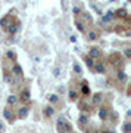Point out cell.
I'll use <instances>...</instances> for the list:
<instances>
[{"instance_id":"37","label":"cell","mask_w":131,"mask_h":133,"mask_svg":"<svg viewBox=\"0 0 131 133\" xmlns=\"http://www.w3.org/2000/svg\"><path fill=\"white\" fill-rule=\"evenodd\" d=\"M69 42L71 43H75V42H77V36H74V34H72V36H69Z\"/></svg>"},{"instance_id":"13","label":"cell","mask_w":131,"mask_h":133,"mask_svg":"<svg viewBox=\"0 0 131 133\" xmlns=\"http://www.w3.org/2000/svg\"><path fill=\"white\" fill-rule=\"evenodd\" d=\"M117 80L121 83V84H124V83H127V80H128V76H127L125 71H122L121 68L117 71Z\"/></svg>"},{"instance_id":"25","label":"cell","mask_w":131,"mask_h":133,"mask_svg":"<svg viewBox=\"0 0 131 133\" xmlns=\"http://www.w3.org/2000/svg\"><path fill=\"white\" fill-rule=\"evenodd\" d=\"M87 38H89L90 42H96V40L99 38V33L91 30V31H89V33H87Z\"/></svg>"},{"instance_id":"2","label":"cell","mask_w":131,"mask_h":133,"mask_svg":"<svg viewBox=\"0 0 131 133\" xmlns=\"http://www.w3.org/2000/svg\"><path fill=\"white\" fill-rule=\"evenodd\" d=\"M56 130L57 132H62V133H69V132H72V126H71L65 118H57Z\"/></svg>"},{"instance_id":"24","label":"cell","mask_w":131,"mask_h":133,"mask_svg":"<svg viewBox=\"0 0 131 133\" xmlns=\"http://www.w3.org/2000/svg\"><path fill=\"white\" fill-rule=\"evenodd\" d=\"M111 118V121L112 123H117L118 118H119V114H118L117 111H109V114H108V120Z\"/></svg>"},{"instance_id":"27","label":"cell","mask_w":131,"mask_h":133,"mask_svg":"<svg viewBox=\"0 0 131 133\" xmlns=\"http://www.w3.org/2000/svg\"><path fill=\"white\" fill-rule=\"evenodd\" d=\"M115 33H117V34H124V36H127V37L130 36V31L124 28V25H119V28L115 30Z\"/></svg>"},{"instance_id":"4","label":"cell","mask_w":131,"mask_h":133,"mask_svg":"<svg viewBox=\"0 0 131 133\" xmlns=\"http://www.w3.org/2000/svg\"><path fill=\"white\" fill-rule=\"evenodd\" d=\"M3 117H5V120H6L9 124H13V123H15L16 115L13 114V111H12V108H10L9 105H8L6 108H3Z\"/></svg>"},{"instance_id":"41","label":"cell","mask_w":131,"mask_h":133,"mask_svg":"<svg viewBox=\"0 0 131 133\" xmlns=\"http://www.w3.org/2000/svg\"><path fill=\"white\" fill-rule=\"evenodd\" d=\"M109 2H111V3H113V2H115V0H109Z\"/></svg>"},{"instance_id":"10","label":"cell","mask_w":131,"mask_h":133,"mask_svg":"<svg viewBox=\"0 0 131 133\" xmlns=\"http://www.w3.org/2000/svg\"><path fill=\"white\" fill-rule=\"evenodd\" d=\"M102 102H103V93L97 92V93H94V95L91 96V104L93 105L99 107V105H102Z\"/></svg>"},{"instance_id":"11","label":"cell","mask_w":131,"mask_h":133,"mask_svg":"<svg viewBox=\"0 0 131 133\" xmlns=\"http://www.w3.org/2000/svg\"><path fill=\"white\" fill-rule=\"evenodd\" d=\"M80 15H81V19H83V22H84V24H93V16L90 15V12L81 10Z\"/></svg>"},{"instance_id":"31","label":"cell","mask_w":131,"mask_h":133,"mask_svg":"<svg viewBox=\"0 0 131 133\" xmlns=\"http://www.w3.org/2000/svg\"><path fill=\"white\" fill-rule=\"evenodd\" d=\"M124 58L127 61L131 59V48H124Z\"/></svg>"},{"instance_id":"5","label":"cell","mask_w":131,"mask_h":133,"mask_svg":"<svg viewBox=\"0 0 131 133\" xmlns=\"http://www.w3.org/2000/svg\"><path fill=\"white\" fill-rule=\"evenodd\" d=\"M18 99L22 102L24 105H28L30 102H31V92L28 90V89H22L21 90V93H19Z\"/></svg>"},{"instance_id":"15","label":"cell","mask_w":131,"mask_h":133,"mask_svg":"<svg viewBox=\"0 0 131 133\" xmlns=\"http://www.w3.org/2000/svg\"><path fill=\"white\" fill-rule=\"evenodd\" d=\"M81 95L83 96H89L90 95V86L87 80H81Z\"/></svg>"},{"instance_id":"36","label":"cell","mask_w":131,"mask_h":133,"mask_svg":"<svg viewBox=\"0 0 131 133\" xmlns=\"http://www.w3.org/2000/svg\"><path fill=\"white\" fill-rule=\"evenodd\" d=\"M53 76H55V77H59V76H61V68H57V66H56V68L53 70Z\"/></svg>"},{"instance_id":"17","label":"cell","mask_w":131,"mask_h":133,"mask_svg":"<svg viewBox=\"0 0 131 133\" xmlns=\"http://www.w3.org/2000/svg\"><path fill=\"white\" fill-rule=\"evenodd\" d=\"M43 114H44V117L46 118H50V117H53L55 115V108H53V105H47L46 108L43 109Z\"/></svg>"},{"instance_id":"18","label":"cell","mask_w":131,"mask_h":133,"mask_svg":"<svg viewBox=\"0 0 131 133\" xmlns=\"http://www.w3.org/2000/svg\"><path fill=\"white\" fill-rule=\"evenodd\" d=\"M102 16V22H111L115 16H113V10H108V12H105V14L100 15Z\"/></svg>"},{"instance_id":"29","label":"cell","mask_w":131,"mask_h":133,"mask_svg":"<svg viewBox=\"0 0 131 133\" xmlns=\"http://www.w3.org/2000/svg\"><path fill=\"white\" fill-rule=\"evenodd\" d=\"M6 58L9 61H16V53H15V50H8L6 52Z\"/></svg>"},{"instance_id":"38","label":"cell","mask_w":131,"mask_h":133,"mask_svg":"<svg viewBox=\"0 0 131 133\" xmlns=\"http://www.w3.org/2000/svg\"><path fill=\"white\" fill-rule=\"evenodd\" d=\"M94 10H96V14H97V15H102V14H103L100 8H96V6H94Z\"/></svg>"},{"instance_id":"23","label":"cell","mask_w":131,"mask_h":133,"mask_svg":"<svg viewBox=\"0 0 131 133\" xmlns=\"http://www.w3.org/2000/svg\"><path fill=\"white\" fill-rule=\"evenodd\" d=\"M18 96L16 95H9L8 96V99H6V102H8V105H9V107H12V105H16L18 104Z\"/></svg>"},{"instance_id":"39","label":"cell","mask_w":131,"mask_h":133,"mask_svg":"<svg viewBox=\"0 0 131 133\" xmlns=\"http://www.w3.org/2000/svg\"><path fill=\"white\" fill-rule=\"evenodd\" d=\"M57 92H59V93H63V92H65V87H63V86H59V87H57Z\"/></svg>"},{"instance_id":"30","label":"cell","mask_w":131,"mask_h":133,"mask_svg":"<svg viewBox=\"0 0 131 133\" xmlns=\"http://www.w3.org/2000/svg\"><path fill=\"white\" fill-rule=\"evenodd\" d=\"M122 132H125V133L131 132V121L130 120H127L125 123H124V126H122Z\"/></svg>"},{"instance_id":"9","label":"cell","mask_w":131,"mask_h":133,"mask_svg":"<svg viewBox=\"0 0 131 133\" xmlns=\"http://www.w3.org/2000/svg\"><path fill=\"white\" fill-rule=\"evenodd\" d=\"M100 108H99L97 111V115H99V118L100 120H108V114H109V108H106V107H102V105H99Z\"/></svg>"},{"instance_id":"7","label":"cell","mask_w":131,"mask_h":133,"mask_svg":"<svg viewBox=\"0 0 131 133\" xmlns=\"http://www.w3.org/2000/svg\"><path fill=\"white\" fill-rule=\"evenodd\" d=\"M28 114H30L28 105H24V107H21V108L18 109V114H16V117H18L19 120H25L27 117H28Z\"/></svg>"},{"instance_id":"20","label":"cell","mask_w":131,"mask_h":133,"mask_svg":"<svg viewBox=\"0 0 131 133\" xmlns=\"http://www.w3.org/2000/svg\"><path fill=\"white\" fill-rule=\"evenodd\" d=\"M68 99H69L71 102H77V101L80 99V93L77 90H72V89H71V90L68 92Z\"/></svg>"},{"instance_id":"42","label":"cell","mask_w":131,"mask_h":133,"mask_svg":"<svg viewBox=\"0 0 131 133\" xmlns=\"http://www.w3.org/2000/svg\"><path fill=\"white\" fill-rule=\"evenodd\" d=\"M127 2H130V0H127Z\"/></svg>"},{"instance_id":"35","label":"cell","mask_w":131,"mask_h":133,"mask_svg":"<svg viewBox=\"0 0 131 133\" xmlns=\"http://www.w3.org/2000/svg\"><path fill=\"white\" fill-rule=\"evenodd\" d=\"M62 10L68 12V0H62Z\"/></svg>"},{"instance_id":"28","label":"cell","mask_w":131,"mask_h":133,"mask_svg":"<svg viewBox=\"0 0 131 133\" xmlns=\"http://www.w3.org/2000/svg\"><path fill=\"white\" fill-rule=\"evenodd\" d=\"M72 71H74L75 74H81V72H83V68H81V65L78 62H74V64H72Z\"/></svg>"},{"instance_id":"6","label":"cell","mask_w":131,"mask_h":133,"mask_svg":"<svg viewBox=\"0 0 131 133\" xmlns=\"http://www.w3.org/2000/svg\"><path fill=\"white\" fill-rule=\"evenodd\" d=\"M96 74H106V65L103 62H96L94 61L93 64V68H91Z\"/></svg>"},{"instance_id":"34","label":"cell","mask_w":131,"mask_h":133,"mask_svg":"<svg viewBox=\"0 0 131 133\" xmlns=\"http://www.w3.org/2000/svg\"><path fill=\"white\" fill-rule=\"evenodd\" d=\"M80 109H81V111H90L91 108H90V107H89L87 104H85V102H83V104L80 105Z\"/></svg>"},{"instance_id":"16","label":"cell","mask_w":131,"mask_h":133,"mask_svg":"<svg viewBox=\"0 0 131 133\" xmlns=\"http://www.w3.org/2000/svg\"><path fill=\"white\" fill-rule=\"evenodd\" d=\"M74 24H75V27H77V30H78L80 33H83V34L85 33V24L83 22V21H81L80 18H78V16H75V21H74Z\"/></svg>"},{"instance_id":"3","label":"cell","mask_w":131,"mask_h":133,"mask_svg":"<svg viewBox=\"0 0 131 133\" xmlns=\"http://www.w3.org/2000/svg\"><path fill=\"white\" fill-rule=\"evenodd\" d=\"M5 30L8 31L9 36H15V34H18L19 30H21V22H19L18 19H16V21H12V22H10Z\"/></svg>"},{"instance_id":"19","label":"cell","mask_w":131,"mask_h":133,"mask_svg":"<svg viewBox=\"0 0 131 133\" xmlns=\"http://www.w3.org/2000/svg\"><path fill=\"white\" fill-rule=\"evenodd\" d=\"M78 124H80V127H84L89 124V115L84 114V112H81L80 117H78Z\"/></svg>"},{"instance_id":"26","label":"cell","mask_w":131,"mask_h":133,"mask_svg":"<svg viewBox=\"0 0 131 133\" xmlns=\"http://www.w3.org/2000/svg\"><path fill=\"white\" fill-rule=\"evenodd\" d=\"M94 61H96V59H93L91 56H89V55H84V62H85V65L89 66L90 70L93 68V64H94Z\"/></svg>"},{"instance_id":"21","label":"cell","mask_w":131,"mask_h":133,"mask_svg":"<svg viewBox=\"0 0 131 133\" xmlns=\"http://www.w3.org/2000/svg\"><path fill=\"white\" fill-rule=\"evenodd\" d=\"M10 22H12V16H10V15H5L3 18L0 19V27H2V28H6Z\"/></svg>"},{"instance_id":"1","label":"cell","mask_w":131,"mask_h":133,"mask_svg":"<svg viewBox=\"0 0 131 133\" xmlns=\"http://www.w3.org/2000/svg\"><path fill=\"white\" fill-rule=\"evenodd\" d=\"M109 64L113 66V68H117V70H119V68H122V65H124V58H122V55L119 52H113L109 55L108 58Z\"/></svg>"},{"instance_id":"33","label":"cell","mask_w":131,"mask_h":133,"mask_svg":"<svg viewBox=\"0 0 131 133\" xmlns=\"http://www.w3.org/2000/svg\"><path fill=\"white\" fill-rule=\"evenodd\" d=\"M3 78H5L6 83H10V72L9 71H5V72H3Z\"/></svg>"},{"instance_id":"32","label":"cell","mask_w":131,"mask_h":133,"mask_svg":"<svg viewBox=\"0 0 131 133\" xmlns=\"http://www.w3.org/2000/svg\"><path fill=\"white\" fill-rule=\"evenodd\" d=\"M80 12H81V8H78V6H74V8H72V14H74V16H80Z\"/></svg>"},{"instance_id":"12","label":"cell","mask_w":131,"mask_h":133,"mask_svg":"<svg viewBox=\"0 0 131 133\" xmlns=\"http://www.w3.org/2000/svg\"><path fill=\"white\" fill-rule=\"evenodd\" d=\"M87 55H89V56H91L93 59H99V58L102 56V50H100L99 48H90Z\"/></svg>"},{"instance_id":"22","label":"cell","mask_w":131,"mask_h":133,"mask_svg":"<svg viewBox=\"0 0 131 133\" xmlns=\"http://www.w3.org/2000/svg\"><path fill=\"white\" fill-rule=\"evenodd\" d=\"M47 102L52 105H56L57 102H59V95H56V93H50V95H47Z\"/></svg>"},{"instance_id":"14","label":"cell","mask_w":131,"mask_h":133,"mask_svg":"<svg viewBox=\"0 0 131 133\" xmlns=\"http://www.w3.org/2000/svg\"><path fill=\"white\" fill-rule=\"evenodd\" d=\"M128 15V10L125 9V8H119V9L113 10V16L115 18H119V19H124Z\"/></svg>"},{"instance_id":"40","label":"cell","mask_w":131,"mask_h":133,"mask_svg":"<svg viewBox=\"0 0 131 133\" xmlns=\"http://www.w3.org/2000/svg\"><path fill=\"white\" fill-rule=\"evenodd\" d=\"M3 129H5V127H3V124H2V121H0V132H2Z\"/></svg>"},{"instance_id":"8","label":"cell","mask_w":131,"mask_h":133,"mask_svg":"<svg viewBox=\"0 0 131 133\" xmlns=\"http://www.w3.org/2000/svg\"><path fill=\"white\" fill-rule=\"evenodd\" d=\"M10 74H12V76H16V77H22V74H24V70H22V66L19 65L18 62H15L13 65H12V70H10Z\"/></svg>"}]
</instances>
